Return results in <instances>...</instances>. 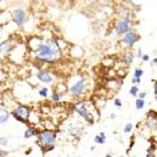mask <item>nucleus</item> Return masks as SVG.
I'll return each mask as SVG.
<instances>
[{
    "label": "nucleus",
    "instance_id": "1",
    "mask_svg": "<svg viewBox=\"0 0 157 157\" xmlns=\"http://www.w3.org/2000/svg\"><path fill=\"white\" fill-rule=\"evenodd\" d=\"M28 48L33 59L43 64L55 63L63 55V47L55 37L32 36L28 41Z\"/></svg>",
    "mask_w": 157,
    "mask_h": 157
},
{
    "label": "nucleus",
    "instance_id": "2",
    "mask_svg": "<svg viewBox=\"0 0 157 157\" xmlns=\"http://www.w3.org/2000/svg\"><path fill=\"white\" fill-rule=\"evenodd\" d=\"M37 137H39L37 143H40L39 145L41 146V148L43 149V153L45 154L46 152L54 148L56 139H57V131H55V130H48V128L41 130Z\"/></svg>",
    "mask_w": 157,
    "mask_h": 157
},
{
    "label": "nucleus",
    "instance_id": "3",
    "mask_svg": "<svg viewBox=\"0 0 157 157\" xmlns=\"http://www.w3.org/2000/svg\"><path fill=\"white\" fill-rule=\"evenodd\" d=\"M73 110L77 113L78 115H80L81 118H84L88 124H94L96 119H94V114L90 111L89 107L87 105V102L85 101H78L77 103L73 105Z\"/></svg>",
    "mask_w": 157,
    "mask_h": 157
},
{
    "label": "nucleus",
    "instance_id": "4",
    "mask_svg": "<svg viewBox=\"0 0 157 157\" xmlns=\"http://www.w3.org/2000/svg\"><path fill=\"white\" fill-rule=\"evenodd\" d=\"M87 85H88V79L86 77H79L75 81H73V84L69 87V94L73 98H80L86 94L87 90Z\"/></svg>",
    "mask_w": 157,
    "mask_h": 157
},
{
    "label": "nucleus",
    "instance_id": "5",
    "mask_svg": "<svg viewBox=\"0 0 157 157\" xmlns=\"http://www.w3.org/2000/svg\"><path fill=\"white\" fill-rule=\"evenodd\" d=\"M30 114H31V109L24 105H19L11 111V115L13 118L22 123H28Z\"/></svg>",
    "mask_w": 157,
    "mask_h": 157
},
{
    "label": "nucleus",
    "instance_id": "6",
    "mask_svg": "<svg viewBox=\"0 0 157 157\" xmlns=\"http://www.w3.org/2000/svg\"><path fill=\"white\" fill-rule=\"evenodd\" d=\"M134 25H135V23H134L133 20H130V19H119L114 24V31L119 36H122L126 32L133 30Z\"/></svg>",
    "mask_w": 157,
    "mask_h": 157
},
{
    "label": "nucleus",
    "instance_id": "7",
    "mask_svg": "<svg viewBox=\"0 0 157 157\" xmlns=\"http://www.w3.org/2000/svg\"><path fill=\"white\" fill-rule=\"evenodd\" d=\"M140 40H141V35L133 29V30H131V31L126 32L125 34H123V35L121 36L120 43L122 45H125L126 47H130V48H131L136 43L140 42Z\"/></svg>",
    "mask_w": 157,
    "mask_h": 157
},
{
    "label": "nucleus",
    "instance_id": "8",
    "mask_svg": "<svg viewBox=\"0 0 157 157\" xmlns=\"http://www.w3.org/2000/svg\"><path fill=\"white\" fill-rule=\"evenodd\" d=\"M11 14H12V21L14 22V24H16L17 26H19V28L23 26L24 24L28 22V20H29L28 13L22 8H16L12 11Z\"/></svg>",
    "mask_w": 157,
    "mask_h": 157
},
{
    "label": "nucleus",
    "instance_id": "9",
    "mask_svg": "<svg viewBox=\"0 0 157 157\" xmlns=\"http://www.w3.org/2000/svg\"><path fill=\"white\" fill-rule=\"evenodd\" d=\"M35 77L37 78V80L40 82H43V84H52L53 80H54V77H53L52 73H50L48 71H45V69H41L35 74Z\"/></svg>",
    "mask_w": 157,
    "mask_h": 157
},
{
    "label": "nucleus",
    "instance_id": "10",
    "mask_svg": "<svg viewBox=\"0 0 157 157\" xmlns=\"http://www.w3.org/2000/svg\"><path fill=\"white\" fill-rule=\"evenodd\" d=\"M117 13L120 19H130V20H134L135 13L131 8H128L126 6H120L119 9L117 10Z\"/></svg>",
    "mask_w": 157,
    "mask_h": 157
},
{
    "label": "nucleus",
    "instance_id": "11",
    "mask_svg": "<svg viewBox=\"0 0 157 157\" xmlns=\"http://www.w3.org/2000/svg\"><path fill=\"white\" fill-rule=\"evenodd\" d=\"M135 54L132 50H130V47H128L126 50H124L122 52V62L126 67H130V66L133 64L134 58H135Z\"/></svg>",
    "mask_w": 157,
    "mask_h": 157
},
{
    "label": "nucleus",
    "instance_id": "12",
    "mask_svg": "<svg viewBox=\"0 0 157 157\" xmlns=\"http://www.w3.org/2000/svg\"><path fill=\"white\" fill-rule=\"evenodd\" d=\"M14 47L16 46H14L13 40L11 37H9V39L5 40V41L0 43V52L2 54H9V53H11L14 50Z\"/></svg>",
    "mask_w": 157,
    "mask_h": 157
},
{
    "label": "nucleus",
    "instance_id": "13",
    "mask_svg": "<svg viewBox=\"0 0 157 157\" xmlns=\"http://www.w3.org/2000/svg\"><path fill=\"white\" fill-rule=\"evenodd\" d=\"M40 131L41 130H39L36 126H28L23 133V137L24 139H31L32 136H37Z\"/></svg>",
    "mask_w": 157,
    "mask_h": 157
},
{
    "label": "nucleus",
    "instance_id": "14",
    "mask_svg": "<svg viewBox=\"0 0 157 157\" xmlns=\"http://www.w3.org/2000/svg\"><path fill=\"white\" fill-rule=\"evenodd\" d=\"M11 112H9L8 109L6 108H0V124L7 123L10 119Z\"/></svg>",
    "mask_w": 157,
    "mask_h": 157
},
{
    "label": "nucleus",
    "instance_id": "15",
    "mask_svg": "<svg viewBox=\"0 0 157 157\" xmlns=\"http://www.w3.org/2000/svg\"><path fill=\"white\" fill-rule=\"evenodd\" d=\"M94 141L96 144H100V145L105 144V142H107V135H105V132H101V133H99L98 135L94 136Z\"/></svg>",
    "mask_w": 157,
    "mask_h": 157
},
{
    "label": "nucleus",
    "instance_id": "16",
    "mask_svg": "<svg viewBox=\"0 0 157 157\" xmlns=\"http://www.w3.org/2000/svg\"><path fill=\"white\" fill-rule=\"evenodd\" d=\"M155 152H156V145H155V144H151V146L147 148L146 155H145V156H146V157H155V156H156Z\"/></svg>",
    "mask_w": 157,
    "mask_h": 157
},
{
    "label": "nucleus",
    "instance_id": "17",
    "mask_svg": "<svg viewBox=\"0 0 157 157\" xmlns=\"http://www.w3.org/2000/svg\"><path fill=\"white\" fill-rule=\"evenodd\" d=\"M145 107V100L143 98H137L135 100V108L137 110H142Z\"/></svg>",
    "mask_w": 157,
    "mask_h": 157
},
{
    "label": "nucleus",
    "instance_id": "18",
    "mask_svg": "<svg viewBox=\"0 0 157 157\" xmlns=\"http://www.w3.org/2000/svg\"><path fill=\"white\" fill-rule=\"evenodd\" d=\"M139 92H140V89L137 85H133V86L130 88V90H128V94H131L132 97H137V96H139Z\"/></svg>",
    "mask_w": 157,
    "mask_h": 157
},
{
    "label": "nucleus",
    "instance_id": "19",
    "mask_svg": "<svg viewBox=\"0 0 157 157\" xmlns=\"http://www.w3.org/2000/svg\"><path fill=\"white\" fill-rule=\"evenodd\" d=\"M51 99H52V101L54 102H58L60 99H62V94H60L59 91H53L52 94H51Z\"/></svg>",
    "mask_w": 157,
    "mask_h": 157
},
{
    "label": "nucleus",
    "instance_id": "20",
    "mask_svg": "<svg viewBox=\"0 0 157 157\" xmlns=\"http://www.w3.org/2000/svg\"><path fill=\"white\" fill-rule=\"evenodd\" d=\"M143 74H144V71H143L142 68L136 67L135 69H134L133 76H134V77H140V78H142V76H143Z\"/></svg>",
    "mask_w": 157,
    "mask_h": 157
},
{
    "label": "nucleus",
    "instance_id": "21",
    "mask_svg": "<svg viewBox=\"0 0 157 157\" xmlns=\"http://www.w3.org/2000/svg\"><path fill=\"white\" fill-rule=\"evenodd\" d=\"M39 94L42 98H46L47 96H48V88H46V87H43V88H41V89H40V91H39Z\"/></svg>",
    "mask_w": 157,
    "mask_h": 157
},
{
    "label": "nucleus",
    "instance_id": "22",
    "mask_svg": "<svg viewBox=\"0 0 157 157\" xmlns=\"http://www.w3.org/2000/svg\"><path fill=\"white\" fill-rule=\"evenodd\" d=\"M132 130H133V124H132V123H126L125 126H124V128H123V132L125 134H130L132 132Z\"/></svg>",
    "mask_w": 157,
    "mask_h": 157
},
{
    "label": "nucleus",
    "instance_id": "23",
    "mask_svg": "<svg viewBox=\"0 0 157 157\" xmlns=\"http://www.w3.org/2000/svg\"><path fill=\"white\" fill-rule=\"evenodd\" d=\"M9 143V139L7 136H0V145L1 146H7Z\"/></svg>",
    "mask_w": 157,
    "mask_h": 157
},
{
    "label": "nucleus",
    "instance_id": "24",
    "mask_svg": "<svg viewBox=\"0 0 157 157\" xmlns=\"http://www.w3.org/2000/svg\"><path fill=\"white\" fill-rule=\"evenodd\" d=\"M141 78L140 77H134L133 76V78H132V80H131V82H132V85H140L141 84Z\"/></svg>",
    "mask_w": 157,
    "mask_h": 157
},
{
    "label": "nucleus",
    "instance_id": "25",
    "mask_svg": "<svg viewBox=\"0 0 157 157\" xmlns=\"http://www.w3.org/2000/svg\"><path fill=\"white\" fill-rule=\"evenodd\" d=\"M113 103H114V105L117 108H122V101H121L119 98H115L114 101H113Z\"/></svg>",
    "mask_w": 157,
    "mask_h": 157
},
{
    "label": "nucleus",
    "instance_id": "26",
    "mask_svg": "<svg viewBox=\"0 0 157 157\" xmlns=\"http://www.w3.org/2000/svg\"><path fill=\"white\" fill-rule=\"evenodd\" d=\"M6 156H9V152L0 148V157H6Z\"/></svg>",
    "mask_w": 157,
    "mask_h": 157
},
{
    "label": "nucleus",
    "instance_id": "27",
    "mask_svg": "<svg viewBox=\"0 0 157 157\" xmlns=\"http://www.w3.org/2000/svg\"><path fill=\"white\" fill-rule=\"evenodd\" d=\"M141 59L143 60V62H148V60L151 59V57H149L148 54H143L142 57H141Z\"/></svg>",
    "mask_w": 157,
    "mask_h": 157
},
{
    "label": "nucleus",
    "instance_id": "28",
    "mask_svg": "<svg viewBox=\"0 0 157 157\" xmlns=\"http://www.w3.org/2000/svg\"><path fill=\"white\" fill-rule=\"evenodd\" d=\"M146 96H147V92H146V91H140V92H139V96H137V97L145 99V98H146Z\"/></svg>",
    "mask_w": 157,
    "mask_h": 157
},
{
    "label": "nucleus",
    "instance_id": "29",
    "mask_svg": "<svg viewBox=\"0 0 157 157\" xmlns=\"http://www.w3.org/2000/svg\"><path fill=\"white\" fill-rule=\"evenodd\" d=\"M143 54H144V53H143V51H142V48H139V50H137V52H136L135 56H136V57L141 58V57H142V55H143Z\"/></svg>",
    "mask_w": 157,
    "mask_h": 157
},
{
    "label": "nucleus",
    "instance_id": "30",
    "mask_svg": "<svg viewBox=\"0 0 157 157\" xmlns=\"http://www.w3.org/2000/svg\"><path fill=\"white\" fill-rule=\"evenodd\" d=\"M154 94H157V80L154 81Z\"/></svg>",
    "mask_w": 157,
    "mask_h": 157
},
{
    "label": "nucleus",
    "instance_id": "31",
    "mask_svg": "<svg viewBox=\"0 0 157 157\" xmlns=\"http://www.w3.org/2000/svg\"><path fill=\"white\" fill-rule=\"evenodd\" d=\"M152 62H153V64H154L155 66H157V56H156V57H154V58H153V60H152Z\"/></svg>",
    "mask_w": 157,
    "mask_h": 157
},
{
    "label": "nucleus",
    "instance_id": "32",
    "mask_svg": "<svg viewBox=\"0 0 157 157\" xmlns=\"http://www.w3.org/2000/svg\"><path fill=\"white\" fill-rule=\"evenodd\" d=\"M115 117H117V115H115L114 113H112V114L110 115V119H111V120H114V119H115Z\"/></svg>",
    "mask_w": 157,
    "mask_h": 157
},
{
    "label": "nucleus",
    "instance_id": "33",
    "mask_svg": "<svg viewBox=\"0 0 157 157\" xmlns=\"http://www.w3.org/2000/svg\"><path fill=\"white\" fill-rule=\"evenodd\" d=\"M155 96V100H156V102H157V94H154Z\"/></svg>",
    "mask_w": 157,
    "mask_h": 157
},
{
    "label": "nucleus",
    "instance_id": "34",
    "mask_svg": "<svg viewBox=\"0 0 157 157\" xmlns=\"http://www.w3.org/2000/svg\"><path fill=\"white\" fill-rule=\"evenodd\" d=\"M82 1H92V0H82Z\"/></svg>",
    "mask_w": 157,
    "mask_h": 157
}]
</instances>
